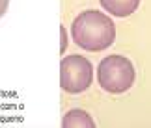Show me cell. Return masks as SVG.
Returning a JSON list of instances; mask_svg holds the SVG:
<instances>
[{"instance_id": "cell-3", "label": "cell", "mask_w": 151, "mask_h": 128, "mask_svg": "<svg viewBox=\"0 0 151 128\" xmlns=\"http://www.w3.org/2000/svg\"><path fill=\"white\" fill-rule=\"evenodd\" d=\"M93 65L84 56L71 54L60 63V85L67 93H82L91 85Z\"/></svg>"}, {"instance_id": "cell-7", "label": "cell", "mask_w": 151, "mask_h": 128, "mask_svg": "<svg viewBox=\"0 0 151 128\" xmlns=\"http://www.w3.org/2000/svg\"><path fill=\"white\" fill-rule=\"evenodd\" d=\"M60 32H62V52L65 50V46H67V36H65V28H60Z\"/></svg>"}, {"instance_id": "cell-1", "label": "cell", "mask_w": 151, "mask_h": 128, "mask_svg": "<svg viewBox=\"0 0 151 128\" xmlns=\"http://www.w3.org/2000/svg\"><path fill=\"white\" fill-rule=\"evenodd\" d=\"M73 41L88 52H101L116 39V24L108 15L95 9L82 11L71 26Z\"/></svg>"}, {"instance_id": "cell-4", "label": "cell", "mask_w": 151, "mask_h": 128, "mask_svg": "<svg viewBox=\"0 0 151 128\" xmlns=\"http://www.w3.org/2000/svg\"><path fill=\"white\" fill-rule=\"evenodd\" d=\"M99 2L110 15L116 17H129L140 6V0H99Z\"/></svg>"}, {"instance_id": "cell-5", "label": "cell", "mask_w": 151, "mask_h": 128, "mask_svg": "<svg viewBox=\"0 0 151 128\" xmlns=\"http://www.w3.org/2000/svg\"><path fill=\"white\" fill-rule=\"evenodd\" d=\"M62 126L65 128H77V126H88V128H93L95 126V121L90 117V113H86L84 110H71L63 115L62 119Z\"/></svg>"}, {"instance_id": "cell-2", "label": "cell", "mask_w": 151, "mask_h": 128, "mask_svg": "<svg viewBox=\"0 0 151 128\" xmlns=\"http://www.w3.org/2000/svg\"><path fill=\"white\" fill-rule=\"evenodd\" d=\"M136 71L129 58L114 54L103 58L97 67V80L99 85L108 93H123L131 89L134 84Z\"/></svg>"}, {"instance_id": "cell-6", "label": "cell", "mask_w": 151, "mask_h": 128, "mask_svg": "<svg viewBox=\"0 0 151 128\" xmlns=\"http://www.w3.org/2000/svg\"><path fill=\"white\" fill-rule=\"evenodd\" d=\"M8 8H9V0H0V19L6 15Z\"/></svg>"}]
</instances>
